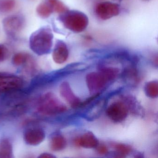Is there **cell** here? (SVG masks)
<instances>
[{
  "label": "cell",
  "instance_id": "9a60e30c",
  "mask_svg": "<svg viewBox=\"0 0 158 158\" xmlns=\"http://www.w3.org/2000/svg\"><path fill=\"white\" fill-rule=\"evenodd\" d=\"M36 11L40 17L46 18L50 16L53 10L49 3L46 0H44L37 6Z\"/></svg>",
  "mask_w": 158,
  "mask_h": 158
},
{
  "label": "cell",
  "instance_id": "5bb4252c",
  "mask_svg": "<svg viewBox=\"0 0 158 158\" xmlns=\"http://www.w3.org/2000/svg\"><path fill=\"white\" fill-rule=\"evenodd\" d=\"M13 157L12 145L9 139L3 138L0 140V158Z\"/></svg>",
  "mask_w": 158,
  "mask_h": 158
},
{
  "label": "cell",
  "instance_id": "9c48e42d",
  "mask_svg": "<svg viewBox=\"0 0 158 158\" xmlns=\"http://www.w3.org/2000/svg\"><path fill=\"white\" fill-rule=\"evenodd\" d=\"M60 92L64 100L73 108H77L82 103L80 98L73 92L68 82H64L61 83L60 87Z\"/></svg>",
  "mask_w": 158,
  "mask_h": 158
},
{
  "label": "cell",
  "instance_id": "8fae6325",
  "mask_svg": "<svg viewBox=\"0 0 158 158\" xmlns=\"http://www.w3.org/2000/svg\"><path fill=\"white\" fill-rule=\"evenodd\" d=\"M68 56L69 51L66 44L63 41L58 40L52 52L53 61L58 64H62L67 60Z\"/></svg>",
  "mask_w": 158,
  "mask_h": 158
},
{
  "label": "cell",
  "instance_id": "ba28073f",
  "mask_svg": "<svg viewBox=\"0 0 158 158\" xmlns=\"http://www.w3.org/2000/svg\"><path fill=\"white\" fill-rule=\"evenodd\" d=\"M24 23L23 17L18 15H13L4 19L2 24L5 32L9 35H13L23 29Z\"/></svg>",
  "mask_w": 158,
  "mask_h": 158
},
{
  "label": "cell",
  "instance_id": "e0dca14e",
  "mask_svg": "<svg viewBox=\"0 0 158 158\" xmlns=\"http://www.w3.org/2000/svg\"><path fill=\"white\" fill-rule=\"evenodd\" d=\"M99 72L102 73L109 82L114 80L118 77L119 71L118 68L113 67H101Z\"/></svg>",
  "mask_w": 158,
  "mask_h": 158
},
{
  "label": "cell",
  "instance_id": "cb8c5ba5",
  "mask_svg": "<svg viewBox=\"0 0 158 158\" xmlns=\"http://www.w3.org/2000/svg\"><path fill=\"white\" fill-rule=\"evenodd\" d=\"M38 158H56L54 155L51 153H48V152H44L41 153L39 156Z\"/></svg>",
  "mask_w": 158,
  "mask_h": 158
},
{
  "label": "cell",
  "instance_id": "d6986e66",
  "mask_svg": "<svg viewBox=\"0 0 158 158\" xmlns=\"http://www.w3.org/2000/svg\"><path fill=\"white\" fill-rule=\"evenodd\" d=\"M52 7L53 11L63 14L68 10V8L60 0H46Z\"/></svg>",
  "mask_w": 158,
  "mask_h": 158
},
{
  "label": "cell",
  "instance_id": "ac0fdd59",
  "mask_svg": "<svg viewBox=\"0 0 158 158\" xmlns=\"http://www.w3.org/2000/svg\"><path fill=\"white\" fill-rule=\"evenodd\" d=\"M30 60L29 54L24 52H18L13 57L12 63L15 66H19L27 64Z\"/></svg>",
  "mask_w": 158,
  "mask_h": 158
},
{
  "label": "cell",
  "instance_id": "7402d4cb",
  "mask_svg": "<svg viewBox=\"0 0 158 158\" xmlns=\"http://www.w3.org/2000/svg\"><path fill=\"white\" fill-rule=\"evenodd\" d=\"M9 51L4 45L0 44V64L4 61L8 57Z\"/></svg>",
  "mask_w": 158,
  "mask_h": 158
},
{
  "label": "cell",
  "instance_id": "2e32d148",
  "mask_svg": "<svg viewBox=\"0 0 158 158\" xmlns=\"http://www.w3.org/2000/svg\"><path fill=\"white\" fill-rule=\"evenodd\" d=\"M145 92L148 97L155 98L158 96V83L156 80L149 81L145 86Z\"/></svg>",
  "mask_w": 158,
  "mask_h": 158
},
{
  "label": "cell",
  "instance_id": "30bf717a",
  "mask_svg": "<svg viewBox=\"0 0 158 158\" xmlns=\"http://www.w3.org/2000/svg\"><path fill=\"white\" fill-rule=\"evenodd\" d=\"M46 137L45 131L41 128L35 127L27 129L24 134V139L26 144L35 146L41 144Z\"/></svg>",
  "mask_w": 158,
  "mask_h": 158
},
{
  "label": "cell",
  "instance_id": "7a4b0ae2",
  "mask_svg": "<svg viewBox=\"0 0 158 158\" xmlns=\"http://www.w3.org/2000/svg\"><path fill=\"white\" fill-rule=\"evenodd\" d=\"M67 109L66 105L51 92L43 95L39 100L37 106L39 113L48 116L63 113Z\"/></svg>",
  "mask_w": 158,
  "mask_h": 158
},
{
  "label": "cell",
  "instance_id": "ffe728a7",
  "mask_svg": "<svg viewBox=\"0 0 158 158\" xmlns=\"http://www.w3.org/2000/svg\"><path fill=\"white\" fill-rule=\"evenodd\" d=\"M116 153L120 157H124L132 151V148L129 145L122 143H117L114 146Z\"/></svg>",
  "mask_w": 158,
  "mask_h": 158
},
{
  "label": "cell",
  "instance_id": "4fadbf2b",
  "mask_svg": "<svg viewBox=\"0 0 158 158\" xmlns=\"http://www.w3.org/2000/svg\"><path fill=\"white\" fill-rule=\"evenodd\" d=\"M67 145L66 139L60 134L54 135L51 139L50 146L53 151L59 152L65 148Z\"/></svg>",
  "mask_w": 158,
  "mask_h": 158
},
{
  "label": "cell",
  "instance_id": "6da1fadb",
  "mask_svg": "<svg viewBox=\"0 0 158 158\" xmlns=\"http://www.w3.org/2000/svg\"><path fill=\"white\" fill-rule=\"evenodd\" d=\"M53 39V34L49 28L41 27L33 33L30 36V48L37 55H46L51 50Z\"/></svg>",
  "mask_w": 158,
  "mask_h": 158
},
{
  "label": "cell",
  "instance_id": "8992f818",
  "mask_svg": "<svg viewBox=\"0 0 158 158\" xmlns=\"http://www.w3.org/2000/svg\"><path fill=\"white\" fill-rule=\"evenodd\" d=\"M128 113V109L125 103L115 102L111 104L106 110L108 117L116 123H121L125 120Z\"/></svg>",
  "mask_w": 158,
  "mask_h": 158
},
{
  "label": "cell",
  "instance_id": "52a82bcc",
  "mask_svg": "<svg viewBox=\"0 0 158 158\" xmlns=\"http://www.w3.org/2000/svg\"><path fill=\"white\" fill-rule=\"evenodd\" d=\"M119 5L110 2H100L97 4L95 12L97 16L102 20H107L117 16L120 13Z\"/></svg>",
  "mask_w": 158,
  "mask_h": 158
},
{
  "label": "cell",
  "instance_id": "277c9868",
  "mask_svg": "<svg viewBox=\"0 0 158 158\" xmlns=\"http://www.w3.org/2000/svg\"><path fill=\"white\" fill-rule=\"evenodd\" d=\"M24 85L22 77L9 73L0 72V96L21 90Z\"/></svg>",
  "mask_w": 158,
  "mask_h": 158
},
{
  "label": "cell",
  "instance_id": "3957f363",
  "mask_svg": "<svg viewBox=\"0 0 158 158\" xmlns=\"http://www.w3.org/2000/svg\"><path fill=\"white\" fill-rule=\"evenodd\" d=\"M64 26L76 33L83 32L89 24L88 17L84 13L77 10L67 11L60 16Z\"/></svg>",
  "mask_w": 158,
  "mask_h": 158
},
{
  "label": "cell",
  "instance_id": "5b68a950",
  "mask_svg": "<svg viewBox=\"0 0 158 158\" xmlns=\"http://www.w3.org/2000/svg\"><path fill=\"white\" fill-rule=\"evenodd\" d=\"M87 86L90 95H99L106 87L109 81L102 73L99 71L97 73H90L86 77Z\"/></svg>",
  "mask_w": 158,
  "mask_h": 158
},
{
  "label": "cell",
  "instance_id": "603a6c76",
  "mask_svg": "<svg viewBox=\"0 0 158 158\" xmlns=\"http://www.w3.org/2000/svg\"><path fill=\"white\" fill-rule=\"evenodd\" d=\"M96 148H97V150L98 153L102 154V155L107 154L109 151L107 147L103 144H100V145L98 144Z\"/></svg>",
  "mask_w": 158,
  "mask_h": 158
},
{
  "label": "cell",
  "instance_id": "d4e9b609",
  "mask_svg": "<svg viewBox=\"0 0 158 158\" xmlns=\"http://www.w3.org/2000/svg\"><path fill=\"white\" fill-rule=\"evenodd\" d=\"M117 1H122V0H117Z\"/></svg>",
  "mask_w": 158,
  "mask_h": 158
},
{
  "label": "cell",
  "instance_id": "44dd1931",
  "mask_svg": "<svg viewBox=\"0 0 158 158\" xmlns=\"http://www.w3.org/2000/svg\"><path fill=\"white\" fill-rule=\"evenodd\" d=\"M15 6V0H1L0 1V11L2 12H8L12 10Z\"/></svg>",
  "mask_w": 158,
  "mask_h": 158
},
{
  "label": "cell",
  "instance_id": "7c38bea8",
  "mask_svg": "<svg viewBox=\"0 0 158 158\" xmlns=\"http://www.w3.org/2000/svg\"><path fill=\"white\" fill-rule=\"evenodd\" d=\"M74 144L85 148H94L99 144L98 140L96 136L91 132H87L77 138L74 140Z\"/></svg>",
  "mask_w": 158,
  "mask_h": 158
}]
</instances>
